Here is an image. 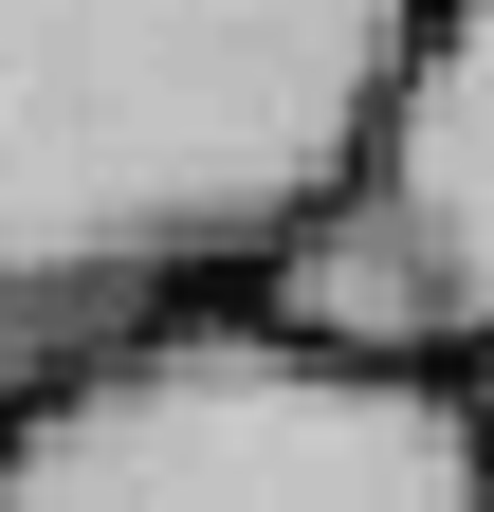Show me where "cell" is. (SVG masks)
<instances>
[{
	"instance_id": "1",
	"label": "cell",
	"mask_w": 494,
	"mask_h": 512,
	"mask_svg": "<svg viewBox=\"0 0 494 512\" xmlns=\"http://www.w3.org/2000/svg\"><path fill=\"white\" fill-rule=\"evenodd\" d=\"M421 0H0V421L330 220Z\"/></svg>"
},
{
	"instance_id": "2",
	"label": "cell",
	"mask_w": 494,
	"mask_h": 512,
	"mask_svg": "<svg viewBox=\"0 0 494 512\" xmlns=\"http://www.w3.org/2000/svg\"><path fill=\"white\" fill-rule=\"evenodd\" d=\"M0 512H494L476 403L330 366L257 311H165L0 421Z\"/></svg>"
},
{
	"instance_id": "3",
	"label": "cell",
	"mask_w": 494,
	"mask_h": 512,
	"mask_svg": "<svg viewBox=\"0 0 494 512\" xmlns=\"http://www.w3.org/2000/svg\"><path fill=\"white\" fill-rule=\"evenodd\" d=\"M238 311L330 366H421V384L494 348V0H421L403 74L366 110V165L330 183L312 238H275Z\"/></svg>"
},
{
	"instance_id": "4",
	"label": "cell",
	"mask_w": 494,
	"mask_h": 512,
	"mask_svg": "<svg viewBox=\"0 0 494 512\" xmlns=\"http://www.w3.org/2000/svg\"><path fill=\"white\" fill-rule=\"evenodd\" d=\"M458 403H476V476H494V348H476V366H458Z\"/></svg>"
}]
</instances>
